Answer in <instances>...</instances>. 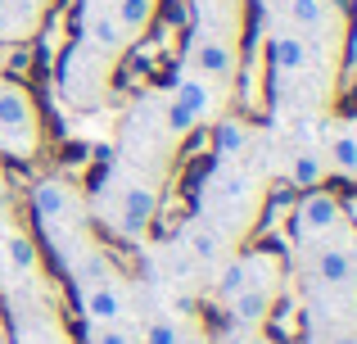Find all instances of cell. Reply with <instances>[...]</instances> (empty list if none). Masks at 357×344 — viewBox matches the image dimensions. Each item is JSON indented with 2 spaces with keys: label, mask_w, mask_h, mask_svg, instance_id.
Wrapping results in <instances>:
<instances>
[{
  "label": "cell",
  "mask_w": 357,
  "mask_h": 344,
  "mask_svg": "<svg viewBox=\"0 0 357 344\" xmlns=\"http://www.w3.org/2000/svg\"><path fill=\"white\" fill-rule=\"evenodd\" d=\"M41 109L23 82L0 77V159H32L41 150Z\"/></svg>",
  "instance_id": "6da1fadb"
},
{
  "label": "cell",
  "mask_w": 357,
  "mask_h": 344,
  "mask_svg": "<svg viewBox=\"0 0 357 344\" xmlns=\"http://www.w3.org/2000/svg\"><path fill=\"white\" fill-rule=\"evenodd\" d=\"M114 63H118V54L77 36V45L59 59V91L73 105H100L114 91Z\"/></svg>",
  "instance_id": "7a4b0ae2"
},
{
  "label": "cell",
  "mask_w": 357,
  "mask_h": 344,
  "mask_svg": "<svg viewBox=\"0 0 357 344\" xmlns=\"http://www.w3.org/2000/svg\"><path fill=\"white\" fill-rule=\"evenodd\" d=\"M285 18H289L294 32L307 36L312 63H317V54H321L326 45H340L344 23H349V14H344L340 0H285Z\"/></svg>",
  "instance_id": "3957f363"
},
{
  "label": "cell",
  "mask_w": 357,
  "mask_h": 344,
  "mask_svg": "<svg viewBox=\"0 0 357 344\" xmlns=\"http://www.w3.org/2000/svg\"><path fill=\"white\" fill-rule=\"evenodd\" d=\"M344 200L331 190H303V200L294 204V222H289V231L298 236V245H317V240H331L344 231Z\"/></svg>",
  "instance_id": "277c9868"
},
{
  "label": "cell",
  "mask_w": 357,
  "mask_h": 344,
  "mask_svg": "<svg viewBox=\"0 0 357 344\" xmlns=\"http://www.w3.org/2000/svg\"><path fill=\"white\" fill-rule=\"evenodd\" d=\"M303 272L312 285L321 290H349L357 281V240L349 245H335V240H317V245H303Z\"/></svg>",
  "instance_id": "5b68a950"
},
{
  "label": "cell",
  "mask_w": 357,
  "mask_h": 344,
  "mask_svg": "<svg viewBox=\"0 0 357 344\" xmlns=\"http://www.w3.org/2000/svg\"><path fill=\"white\" fill-rule=\"evenodd\" d=\"M185 63H190L195 73H204L213 87H222V82L236 77V41L222 36V32H213V27H204V32H195Z\"/></svg>",
  "instance_id": "8992f818"
},
{
  "label": "cell",
  "mask_w": 357,
  "mask_h": 344,
  "mask_svg": "<svg viewBox=\"0 0 357 344\" xmlns=\"http://www.w3.org/2000/svg\"><path fill=\"white\" fill-rule=\"evenodd\" d=\"M158 218V190L154 186H127L118 200V213H114V227L122 240H140Z\"/></svg>",
  "instance_id": "52a82bcc"
},
{
  "label": "cell",
  "mask_w": 357,
  "mask_h": 344,
  "mask_svg": "<svg viewBox=\"0 0 357 344\" xmlns=\"http://www.w3.org/2000/svg\"><path fill=\"white\" fill-rule=\"evenodd\" d=\"M32 213L41 218V227L63 231L73 218H77V195H73L68 181H59V177H45V181L32 186Z\"/></svg>",
  "instance_id": "ba28073f"
},
{
  "label": "cell",
  "mask_w": 357,
  "mask_h": 344,
  "mask_svg": "<svg viewBox=\"0 0 357 344\" xmlns=\"http://www.w3.org/2000/svg\"><path fill=\"white\" fill-rule=\"evenodd\" d=\"M45 9H50V0H0V41L14 45V41L36 36Z\"/></svg>",
  "instance_id": "9c48e42d"
},
{
  "label": "cell",
  "mask_w": 357,
  "mask_h": 344,
  "mask_svg": "<svg viewBox=\"0 0 357 344\" xmlns=\"http://www.w3.org/2000/svg\"><path fill=\"white\" fill-rule=\"evenodd\" d=\"M172 100H176V105H185L204 123V118L218 109V87H213L204 73H195L190 63H181V68H176V82H172Z\"/></svg>",
  "instance_id": "30bf717a"
},
{
  "label": "cell",
  "mask_w": 357,
  "mask_h": 344,
  "mask_svg": "<svg viewBox=\"0 0 357 344\" xmlns=\"http://www.w3.org/2000/svg\"><path fill=\"white\" fill-rule=\"evenodd\" d=\"M267 50H271V68H276L280 77H294V73H303L307 63H312V45H307V36L294 32V27H276Z\"/></svg>",
  "instance_id": "8fae6325"
},
{
  "label": "cell",
  "mask_w": 357,
  "mask_h": 344,
  "mask_svg": "<svg viewBox=\"0 0 357 344\" xmlns=\"http://www.w3.org/2000/svg\"><path fill=\"white\" fill-rule=\"evenodd\" d=\"M127 304H122V290L114 281H96V285H82V317L86 327H114L122 322Z\"/></svg>",
  "instance_id": "7c38bea8"
},
{
  "label": "cell",
  "mask_w": 357,
  "mask_h": 344,
  "mask_svg": "<svg viewBox=\"0 0 357 344\" xmlns=\"http://www.w3.org/2000/svg\"><path fill=\"white\" fill-rule=\"evenodd\" d=\"M231 322L236 327H262L271 313V304H276V285H249V290L231 294Z\"/></svg>",
  "instance_id": "4fadbf2b"
},
{
  "label": "cell",
  "mask_w": 357,
  "mask_h": 344,
  "mask_svg": "<svg viewBox=\"0 0 357 344\" xmlns=\"http://www.w3.org/2000/svg\"><path fill=\"white\" fill-rule=\"evenodd\" d=\"M109 9H114V18H118L127 41H140L158 18V0H109Z\"/></svg>",
  "instance_id": "5bb4252c"
},
{
  "label": "cell",
  "mask_w": 357,
  "mask_h": 344,
  "mask_svg": "<svg viewBox=\"0 0 357 344\" xmlns=\"http://www.w3.org/2000/svg\"><path fill=\"white\" fill-rule=\"evenodd\" d=\"M5 263H9V272H18V276L41 272V249H36V240L27 236V231H9L5 236Z\"/></svg>",
  "instance_id": "9a60e30c"
},
{
  "label": "cell",
  "mask_w": 357,
  "mask_h": 344,
  "mask_svg": "<svg viewBox=\"0 0 357 344\" xmlns=\"http://www.w3.org/2000/svg\"><path fill=\"white\" fill-rule=\"evenodd\" d=\"M249 123L244 118H222L218 132H213V154L218 159H244V150H249Z\"/></svg>",
  "instance_id": "2e32d148"
},
{
  "label": "cell",
  "mask_w": 357,
  "mask_h": 344,
  "mask_svg": "<svg viewBox=\"0 0 357 344\" xmlns=\"http://www.w3.org/2000/svg\"><path fill=\"white\" fill-rule=\"evenodd\" d=\"M326 159L321 154H312V150H303L294 163H289V186H298V190H317V186L326 181Z\"/></svg>",
  "instance_id": "e0dca14e"
},
{
  "label": "cell",
  "mask_w": 357,
  "mask_h": 344,
  "mask_svg": "<svg viewBox=\"0 0 357 344\" xmlns=\"http://www.w3.org/2000/svg\"><path fill=\"white\" fill-rule=\"evenodd\" d=\"M222 231L213 227V222H195L190 231H185V240H190V249H195V258H199V263H218L222 258Z\"/></svg>",
  "instance_id": "ac0fdd59"
},
{
  "label": "cell",
  "mask_w": 357,
  "mask_h": 344,
  "mask_svg": "<svg viewBox=\"0 0 357 344\" xmlns=\"http://www.w3.org/2000/svg\"><path fill=\"white\" fill-rule=\"evenodd\" d=\"M331 163H335L340 172L357 177V136H353V132H340V136H335V145H331Z\"/></svg>",
  "instance_id": "d6986e66"
},
{
  "label": "cell",
  "mask_w": 357,
  "mask_h": 344,
  "mask_svg": "<svg viewBox=\"0 0 357 344\" xmlns=\"http://www.w3.org/2000/svg\"><path fill=\"white\" fill-rule=\"evenodd\" d=\"M86 344H136V340L114 322V327H86Z\"/></svg>",
  "instance_id": "ffe728a7"
},
{
  "label": "cell",
  "mask_w": 357,
  "mask_h": 344,
  "mask_svg": "<svg viewBox=\"0 0 357 344\" xmlns=\"http://www.w3.org/2000/svg\"><path fill=\"white\" fill-rule=\"evenodd\" d=\"M145 344H181V336H176L172 322H154V327L145 331Z\"/></svg>",
  "instance_id": "44dd1931"
},
{
  "label": "cell",
  "mask_w": 357,
  "mask_h": 344,
  "mask_svg": "<svg viewBox=\"0 0 357 344\" xmlns=\"http://www.w3.org/2000/svg\"><path fill=\"white\" fill-rule=\"evenodd\" d=\"M331 344H357V331H340V336H335Z\"/></svg>",
  "instance_id": "7402d4cb"
},
{
  "label": "cell",
  "mask_w": 357,
  "mask_h": 344,
  "mask_svg": "<svg viewBox=\"0 0 357 344\" xmlns=\"http://www.w3.org/2000/svg\"><path fill=\"white\" fill-rule=\"evenodd\" d=\"M240 344H271V340H267V336H244Z\"/></svg>",
  "instance_id": "603a6c76"
},
{
  "label": "cell",
  "mask_w": 357,
  "mask_h": 344,
  "mask_svg": "<svg viewBox=\"0 0 357 344\" xmlns=\"http://www.w3.org/2000/svg\"><path fill=\"white\" fill-rule=\"evenodd\" d=\"M0 344H9V331L5 327H0Z\"/></svg>",
  "instance_id": "cb8c5ba5"
},
{
  "label": "cell",
  "mask_w": 357,
  "mask_h": 344,
  "mask_svg": "<svg viewBox=\"0 0 357 344\" xmlns=\"http://www.w3.org/2000/svg\"><path fill=\"white\" fill-rule=\"evenodd\" d=\"M0 181H5V163H0Z\"/></svg>",
  "instance_id": "d4e9b609"
}]
</instances>
